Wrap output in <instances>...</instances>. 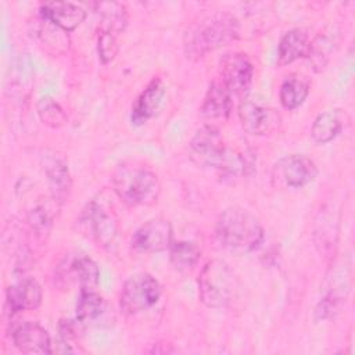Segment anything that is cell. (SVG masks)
Listing matches in <instances>:
<instances>
[{"label": "cell", "instance_id": "cell-1", "mask_svg": "<svg viewBox=\"0 0 355 355\" xmlns=\"http://www.w3.org/2000/svg\"><path fill=\"white\" fill-rule=\"evenodd\" d=\"M189 153L197 165L223 173H244L247 168L244 154L227 147L219 129L212 125H204L196 132L189 144Z\"/></svg>", "mask_w": 355, "mask_h": 355}, {"label": "cell", "instance_id": "cell-2", "mask_svg": "<svg viewBox=\"0 0 355 355\" xmlns=\"http://www.w3.org/2000/svg\"><path fill=\"white\" fill-rule=\"evenodd\" d=\"M216 239L223 248L241 255L261 245L263 227L247 209L230 207L220 214L216 222Z\"/></svg>", "mask_w": 355, "mask_h": 355}, {"label": "cell", "instance_id": "cell-3", "mask_svg": "<svg viewBox=\"0 0 355 355\" xmlns=\"http://www.w3.org/2000/svg\"><path fill=\"white\" fill-rule=\"evenodd\" d=\"M237 19L227 12H214L196 22L186 33L184 50L190 58H201L207 53L234 42L239 37Z\"/></svg>", "mask_w": 355, "mask_h": 355}, {"label": "cell", "instance_id": "cell-4", "mask_svg": "<svg viewBox=\"0 0 355 355\" xmlns=\"http://www.w3.org/2000/svg\"><path fill=\"white\" fill-rule=\"evenodd\" d=\"M112 190L128 205H153L161 194V183L157 175L147 166L133 162H122L111 176Z\"/></svg>", "mask_w": 355, "mask_h": 355}, {"label": "cell", "instance_id": "cell-5", "mask_svg": "<svg viewBox=\"0 0 355 355\" xmlns=\"http://www.w3.org/2000/svg\"><path fill=\"white\" fill-rule=\"evenodd\" d=\"M234 276L229 265L220 259L205 263L198 276V295L208 308H225L233 298Z\"/></svg>", "mask_w": 355, "mask_h": 355}, {"label": "cell", "instance_id": "cell-6", "mask_svg": "<svg viewBox=\"0 0 355 355\" xmlns=\"http://www.w3.org/2000/svg\"><path fill=\"white\" fill-rule=\"evenodd\" d=\"M161 297V286L148 273H136L122 286L119 306L126 315H136L154 306Z\"/></svg>", "mask_w": 355, "mask_h": 355}, {"label": "cell", "instance_id": "cell-7", "mask_svg": "<svg viewBox=\"0 0 355 355\" xmlns=\"http://www.w3.org/2000/svg\"><path fill=\"white\" fill-rule=\"evenodd\" d=\"M254 78V67L244 53H229L220 60V82L239 100H245Z\"/></svg>", "mask_w": 355, "mask_h": 355}, {"label": "cell", "instance_id": "cell-8", "mask_svg": "<svg viewBox=\"0 0 355 355\" xmlns=\"http://www.w3.org/2000/svg\"><path fill=\"white\" fill-rule=\"evenodd\" d=\"M318 175L315 162L302 154L286 155L273 166V179L286 187H302Z\"/></svg>", "mask_w": 355, "mask_h": 355}, {"label": "cell", "instance_id": "cell-9", "mask_svg": "<svg viewBox=\"0 0 355 355\" xmlns=\"http://www.w3.org/2000/svg\"><path fill=\"white\" fill-rule=\"evenodd\" d=\"M132 247L139 252H159L172 244V226L164 218L143 223L132 236Z\"/></svg>", "mask_w": 355, "mask_h": 355}, {"label": "cell", "instance_id": "cell-10", "mask_svg": "<svg viewBox=\"0 0 355 355\" xmlns=\"http://www.w3.org/2000/svg\"><path fill=\"white\" fill-rule=\"evenodd\" d=\"M83 223L98 245L111 250L118 239V223L112 212L97 202H90L83 212Z\"/></svg>", "mask_w": 355, "mask_h": 355}, {"label": "cell", "instance_id": "cell-11", "mask_svg": "<svg viewBox=\"0 0 355 355\" xmlns=\"http://www.w3.org/2000/svg\"><path fill=\"white\" fill-rule=\"evenodd\" d=\"M239 116L243 129L255 136L272 133L280 123V115L277 111L247 98L239 105Z\"/></svg>", "mask_w": 355, "mask_h": 355}, {"label": "cell", "instance_id": "cell-12", "mask_svg": "<svg viewBox=\"0 0 355 355\" xmlns=\"http://www.w3.org/2000/svg\"><path fill=\"white\" fill-rule=\"evenodd\" d=\"M14 345L24 354H51V340L44 327L35 322H25L12 331Z\"/></svg>", "mask_w": 355, "mask_h": 355}, {"label": "cell", "instance_id": "cell-13", "mask_svg": "<svg viewBox=\"0 0 355 355\" xmlns=\"http://www.w3.org/2000/svg\"><path fill=\"white\" fill-rule=\"evenodd\" d=\"M165 98V86L159 78H154L140 93L132 107L130 121L135 125H141L153 118L161 108Z\"/></svg>", "mask_w": 355, "mask_h": 355}, {"label": "cell", "instance_id": "cell-14", "mask_svg": "<svg viewBox=\"0 0 355 355\" xmlns=\"http://www.w3.org/2000/svg\"><path fill=\"white\" fill-rule=\"evenodd\" d=\"M40 15L64 32L73 31L86 18V11L69 1H47L40 6Z\"/></svg>", "mask_w": 355, "mask_h": 355}, {"label": "cell", "instance_id": "cell-15", "mask_svg": "<svg viewBox=\"0 0 355 355\" xmlns=\"http://www.w3.org/2000/svg\"><path fill=\"white\" fill-rule=\"evenodd\" d=\"M42 288L33 279H24L7 288V306L11 313L32 311L42 304Z\"/></svg>", "mask_w": 355, "mask_h": 355}, {"label": "cell", "instance_id": "cell-16", "mask_svg": "<svg viewBox=\"0 0 355 355\" xmlns=\"http://www.w3.org/2000/svg\"><path fill=\"white\" fill-rule=\"evenodd\" d=\"M233 107V97L220 80H214L204 97L200 114L205 119H219L229 116Z\"/></svg>", "mask_w": 355, "mask_h": 355}, {"label": "cell", "instance_id": "cell-17", "mask_svg": "<svg viewBox=\"0 0 355 355\" xmlns=\"http://www.w3.org/2000/svg\"><path fill=\"white\" fill-rule=\"evenodd\" d=\"M309 43V35L301 28L286 32L277 46V65L284 67L301 57H306Z\"/></svg>", "mask_w": 355, "mask_h": 355}, {"label": "cell", "instance_id": "cell-18", "mask_svg": "<svg viewBox=\"0 0 355 355\" xmlns=\"http://www.w3.org/2000/svg\"><path fill=\"white\" fill-rule=\"evenodd\" d=\"M44 171L54 201H65L71 190V178L67 162L60 157H50L44 164Z\"/></svg>", "mask_w": 355, "mask_h": 355}, {"label": "cell", "instance_id": "cell-19", "mask_svg": "<svg viewBox=\"0 0 355 355\" xmlns=\"http://www.w3.org/2000/svg\"><path fill=\"white\" fill-rule=\"evenodd\" d=\"M107 309L105 300L94 290H80L76 302V319L82 324L97 322Z\"/></svg>", "mask_w": 355, "mask_h": 355}, {"label": "cell", "instance_id": "cell-20", "mask_svg": "<svg viewBox=\"0 0 355 355\" xmlns=\"http://www.w3.org/2000/svg\"><path fill=\"white\" fill-rule=\"evenodd\" d=\"M309 94V82L300 75L287 76L279 92V98L286 110L298 108Z\"/></svg>", "mask_w": 355, "mask_h": 355}, {"label": "cell", "instance_id": "cell-21", "mask_svg": "<svg viewBox=\"0 0 355 355\" xmlns=\"http://www.w3.org/2000/svg\"><path fill=\"white\" fill-rule=\"evenodd\" d=\"M68 273L79 283L80 290H94L98 284V266L92 258L86 255H78L73 258L69 263Z\"/></svg>", "mask_w": 355, "mask_h": 355}, {"label": "cell", "instance_id": "cell-22", "mask_svg": "<svg viewBox=\"0 0 355 355\" xmlns=\"http://www.w3.org/2000/svg\"><path fill=\"white\" fill-rule=\"evenodd\" d=\"M343 129V121L340 114L336 111H324L319 114L311 128L312 139L319 143L324 144L331 141Z\"/></svg>", "mask_w": 355, "mask_h": 355}, {"label": "cell", "instance_id": "cell-23", "mask_svg": "<svg viewBox=\"0 0 355 355\" xmlns=\"http://www.w3.org/2000/svg\"><path fill=\"white\" fill-rule=\"evenodd\" d=\"M200 257L201 250L193 241H172V244L169 245V259L178 270L191 269L200 261Z\"/></svg>", "mask_w": 355, "mask_h": 355}, {"label": "cell", "instance_id": "cell-24", "mask_svg": "<svg viewBox=\"0 0 355 355\" xmlns=\"http://www.w3.org/2000/svg\"><path fill=\"white\" fill-rule=\"evenodd\" d=\"M98 14L101 17V28L100 31H105L114 35H118L123 31L128 17L126 10L119 3H97Z\"/></svg>", "mask_w": 355, "mask_h": 355}, {"label": "cell", "instance_id": "cell-25", "mask_svg": "<svg viewBox=\"0 0 355 355\" xmlns=\"http://www.w3.org/2000/svg\"><path fill=\"white\" fill-rule=\"evenodd\" d=\"M37 115L40 121L49 128L58 129L65 125L67 114L64 108L51 97L44 96L37 103Z\"/></svg>", "mask_w": 355, "mask_h": 355}, {"label": "cell", "instance_id": "cell-26", "mask_svg": "<svg viewBox=\"0 0 355 355\" xmlns=\"http://www.w3.org/2000/svg\"><path fill=\"white\" fill-rule=\"evenodd\" d=\"M333 44L334 42L331 36L327 35H319L315 40L309 43L306 57L309 58L315 71H322L326 67L330 53L333 51Z\"/></svg>", "mask_w": 355, "mask_h": 355}, {"label": "cell", "instance_id": "cell-27", "mask_svg": "<svg viewBox=\"0 0 355 355\" xmlns=\"http://www.w3.org/2000/svg\"><path fill=\"white\" fill-rule=\"evenodd\" d=\"M97 49H98V57L103 61V64H108L112 61L118 53V42L116 35L100 31L98 39H97Z\"/></svg>", "mask_w": 355, "mask_h": 355}, {"label": "cell", "instance_id": "cell-28", "mask_svg": "<svg viewBox=\"0 0 355 355\" xmlns=\"http://www.w3.org/2000/svg\"><path fill=\"white\" fill-rule=\"evenodd\" d=\"M29 223L37 234H43L50 230V226L53 223V216L46 207L39 205L31 211Z\"/></svg>", "mask_w": 355, "mask_h": 355}, {"label": "cell", "instance_id": "cell-29", "mask_svg": "<svg viewBox=\"0 0 355 355\" xmlns=\"http://www.w3.org/2000/svg\"><path fill=\"white\" fill-rule=\"evenodd\" d=\"M337 308H338V298L334 294H329L318 304L315 309V319L316 320L327 319L337 311Z\"/></svg>", "mask_w": 355, "mask_h": 355}]
</instances>
